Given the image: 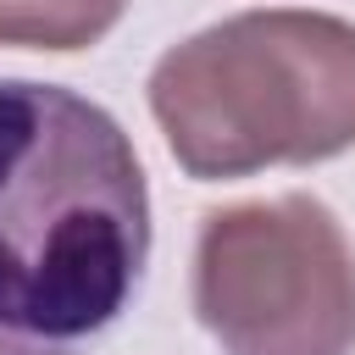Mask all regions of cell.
Listing matches in <instances>:
<instances>
[{
	"instance_id": "obj_1",
	"label": "cell",
	"mask_w": 355,
	"mask_h": 355,
	"mask_svg": "<svg viewBox=\"0 0 355 355\" xmlns=\"http://www.w3.org/2000/svg\"><path fill=\"white\" fill-rule=\"evenodd\" d=\"M150 261L128 128L78 89L0 78V355H83Z\"/></svg>"
},
{
	"instance_id": "obj_2",
	"label": "cell",
	"mask_w": 355,
	"mask_h": 355,
	"mask_svg": "<svg viewBox=\"0 0 355 355\" xmlns=\"http://www.w3.org/2000/svg\"><path fill=\"white\" fill-rule=\"evenodd\" d=\"M150 111L200 183L316 166L355 144V22L327 11H239L172 44Z\"/></svg>"
},
{
	"instance_id": "obj_3",
	"label": "cell",
	"mask_w": 355,
	"mask_h": 355,
	"mask_svg": "<svg viewBox=\"0 0 355 355\" xmlns=\"http://www.w3.org/2000/svg\"><path fill=\"white\" fill-rule=\"evenodd\" d=\"M194 316L222 355H349L355 244L311 194L222 205L194 244Z\"/></svg>"
},
{
	"instance_id": "obj_4",
	"label": "cell",
	"mask_w": 355,
	"mask_h": 355,
	"mask_svg": "<svg viewBox=\"0 0 355 355\" xmlns=\"http://www.w3.org/2000/svg\"><path fill=\"white\" fill-rule=\"evenodd\" d=\"M128 0H0V44L89 50L122 22Z\"/></svg>"
}]
</instances>
